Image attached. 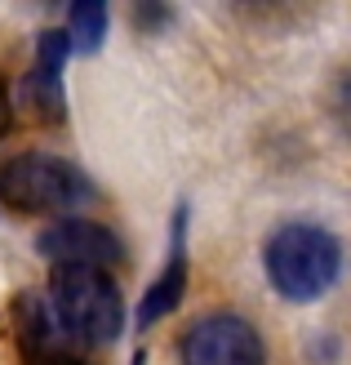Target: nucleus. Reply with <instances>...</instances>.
Here are the masks:
<instances>
[{
  "label": "nucleus",
  "mask_w": 351,
  "mask_h": 365,
  "mask_svg": "<svg viewBox=\"0 0 351 365\" xmlns=\"http://www.w3.org/2000/svg\"><path fill=\"white\" fill-rule=\"evenodd\" d=\"M267 281L281 299L289 303H311L329 294V285L342 272V245L334 232H325L316 223H285L267 236L263 250Z\"/></svg>",
  "instance_id": "obj_1"
},
{
  "label": "nucleus",
  "mask_w": 351,
  "mask_h": 365,
  "mask_svg": "<svg viewBox=\"0 0 351 365\" xmlns=\"http://www.w3.org/2000/svg\"><path fill=\"white\" fill-rule=\"evenodd\" d=\"M182 227H187V210H178L174 218V245H169V263L156 277V285L147 289V299L138 303V325H156L160 317H169L182 303V285H187V250H182Z\"/></svg>",
  "instance_id": "obj_8"
},
{
  "label": "nucleus",
  "mask_w": 351,
  "mask_h": 365,
  "mask_svg": "<svg viewBox=\"0 0 351 365\" xmlns=\"http://www.w3.org/2000/svg\"><path fill=\"white\" fill-rule=\"evenodd\" d=\"M182 365H267L263 339L245 317H205L182 334Z\"/></svg>",
  "instance_id": "obj_5"
},
{
  "label": "nucleus",
  "mask_w": 351,
  "mask_h": 365,
  "mask_svg": "<svg viewBox=\"0 0 351 365\" xmlns=\"http://www.w3.org/2000/svg\"><path fill=\"white\" fill-rule=\"evenodd\" d=\"M103 36H107V5L103 0H80V5H71V14H67L71 53H98Z\"/></svg>",
  "instance_id": "obj_9"
},
{
  "label": "nucleus",
  "mask_w": 351,
  "mask_h": 365,
  "mask_svg": "<svg viewBox=\"0 0 351 365\" xmlns=\"http://www.w3.org/2000/svg\"><path fill=\"white\" fill-rule=\"evenodd\" d=\"M49 303L58 321L67 325V334L80 348H103L116 343L125 330V303L116 281L98 267H53L49 281Z\"/></svg>",
  "instance_id": "obj_2"
},
{
  "label": "nucleus",
  "mask_w": 351,
  "mask_h": 365,
  "mask_svg": "<svg viewBox=\"0 0 351 365\" xmlns=\"http://www.w3.org/2000/svg\"><path fill=\"white\" fill-rule=\"evenodd\" d=\"M67 53H71L67 31H58V27L41 31L31 76L23 85V98L36 107V116H41V120H63V63H67Z\"/></svg>",
  "instance_id": "obj_7"
},
{
  "label": "nucleus",
  "mask_w": 351,
  "mask_h": 365,
  "mask_svg": "<svg viewBox=\"0 0 351 365\" xmlns=\"http://www.w3.org/2000/svg\"><path fill=\"white\" fill-rule=\"evenodd\" d=\"M0 200L23 214H71L94 200V182L63 156L23 152L0 165Z\"/></svg>",
  "instance_id": "obj_3"
},
{
  "label": "nucleus",
  "mask_w": 351,
  "mask_h": 365,
  "mask_svg": "<svg viewBox=\"0 0 351 365\" xmlns=\"http://www.w3.org/2000/svg\"><path fill=\"white\" fill-rule=\"evenodd\" d=\"M9 120H14V103H9V85L0 81V134L9 130Z\"/></svg>",
  "instance_id": "obj_11"
},
{
  "label": "nucleus",
  "mask_w": 351,
  "mask_h": 365,
  "mask_svg": "<svg viewBox=\"0 0 351 365\" xmlns=\"http://www.w3.org/2000/svg\"><path fill=\"white\" fill-rule=\"evenodd\" d=\"M329 112H334L338 130L351 138V71H342V76L334 81V94H329Z\"/></svg>",
  "instance_id": "obj_10"
},
{
  "label": "nucleus",
  "mask_w": 351,
  "mask_h": 365,
  "mask_svg": "<svg viewBox=\"0 0 351 365\" xmlns=\"http://www.w3.org/2000/svg\"><path fill=\"white\" fill-rule=\"evenodd\" d=\"M36 250L41 259H49L53 267H116L125 259L120 236L112 227L94 223V218H58L36 236Z\"/></svg>",
  "instance_id": "obj_4"
},
{
  "label": "nucleus",
  "mask_w": 351,
  "mask_h": 365,
  "mask_svg": "<svg viewBox=\"0 0 351 365\" xmlns=\"http://www.w3.org/2000/svg\"><path fill=\"white\" fill-rule=\"evenodd\" d=\"M18 339L31 365H80V343L67 334V325L58 321L53 303L45 294H23L18 299Z\"/></svg>",
  "instance_id": "obj_6"
}]
</instances>
